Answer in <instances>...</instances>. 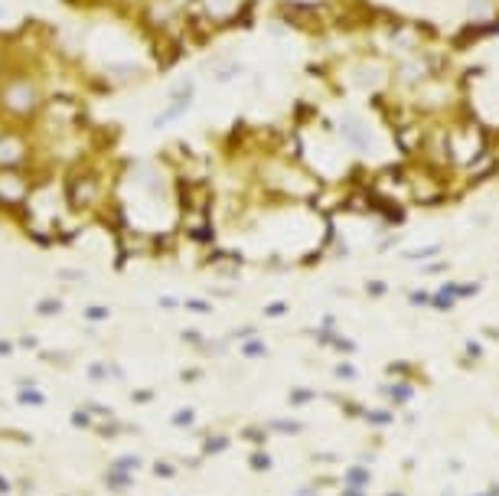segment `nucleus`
Instances as JSON below:
<instances>
[{
	"mask_svg": "<svg viewBox=\"0 0 499 496\" xmlns=\"http://www.w3.org/2000/svg\"><path fill=\"white\" fill-rule=\"evenodd\" d=\"M258 180L268 190V196L284 199V203H307V206L314 203L323 193V186H327V180H323L310 163L287 160V157H281V154H268L265 160H261Z\"/></svg>",
	"mask_w": 499,
	"mask_h": 496,
	"instance_id": "nucleus-1",
	"label": "nucleus"
},
{
	"mask_svg": "<svg viewBox=\"0 0 499 496\" xmlns=\"http://www.w3.org/2000/svg\"><path fill=\"white\" fill-rule=\"evenodd\" d=\"M496 144V134L480 114L473 111V105H463L457 114L447 118V147H450V170H463L483 157L489 147Z\"/></svg>",
	"mask_w": 499,
	"mask_h": 496,
	"instance_id": "nucleus-2",
	"label": "nucleus"
},
{
	"mask_svg": "<svg viewBox=\"0 0 499 496\" xmlns=\"http://www.w3.org/2000/svg\"><path fill=\"white\" fill-rule=\"evenodd\" d=\"M401 98H405L418 114H424V118L447 121L450 114H457L467 105L470 95H467V88L460 85V75H457V69H454V72H441V75H434V79H427L424 85H418L414 92L401 95Z\"/></svg>",
	"mask_w": 499,
	"mask_h": 496,
	"instance_id": "nucleus-3",
	"label": "nucleus"
},
{
	"mask_svg": "<svg viewBox=\"0 0 499 496\" xmlns=\"http://www.w3.org/2000/svg\"><path fill=\"white\" fill-rule=\"evenodd\" d=\"M405 173H408V186H411V206L434 209V206L457 199L454 173H447V170H434L414 157V160H405Z\"/></svg>",
	"mask_w": 499,
	"mask_h": 496,
	"instance_id": "nucleus-4",
	"label": "nucleus"
},
{
	"mask_svg": "<svg viewBox=\"0 0 499 496\" xmlns=\"http://www.w3.org/2000/svg\"><path fill=\"white\" fill-rule=\"evenodd\" d=\"M346 75H349V88H356V92L379 95L392 88V62L369 49H362L356 59H349Z\"/></svg>",
	"mask_w": 499,
	"mask_h": 496,
	"instance_id": "nucleus-5",
	"label": "nucleus"
},
{
	"mask_svg": "<svg viewBox=\"0 0 499 496\" xmlns=\"http://www.w3.org/2000/svg\"><path fill=\"white\" fill-rule=\"evenodd\" d=\"M431 121H434V118H424V114H418V111L411 108V111H405L398 121L388 124V131H392V141H395V147H398V154L405 157V160L421 157V147H424V141H427Z\"/></svg>",
	"mask_w": 499,
	"mask_h": 496,
	"instance_id": "nucleus-6",
	"label": "nucleus"
},
{
	"mask_svg": "<svg viewBox=\"0 0 499 496\" xmlns=\"http://www.w3.org/2000/svg\"><path fill=\"white\" fill-rule=\"evenodd\" d=\"M372 193L385 203H398V206H411V186H408V173L405 163H388V167L369 170L365 173Z\"/></svg>",
	"mask_w": 499,
	"mask_h": 496,
	"instance_id": "nucleus-7",
	"label": "nucleus"
},
{
	"mask_svg": "<svg viewBox=\"0 0 499 496\" xmlns=\"http://www.w3.org/2000/svg\"><path fill=\"white\" fill-rule=\"evenodd\" d=\"M336 137L343 141V147L356 157H369L376 154V131L372 124L356 111H346L343 118L336 121Z\"/></svg>",
	"mask_w": 499,
	"mask_h": 496,
	"instance_id": "nucleus-8",
	"label": "nucleus"
},
{
	"mask_svg": "<svg viewBox=\"0 0 499 496\" xmlns=\"http://www.w3.org/2000/svg\"><path fill=\"white\" fill-rule=\"evenodd\" d=\"M496 176H499V147L493 144V147H489L483 157H476L470 167H463V170H457V173H454L457 196L467 193V190H476V186H483V183H489V180H496Z\"/></svg>",
	"mask_w": 499,
	"mask_h": 496,
	"instance_id": "nucleus-9",
	"label": "nucleus"
},
{
	"mask_svg": "<svg viewBox=\"0 0 499 496\" xmlns=\"http://www.w3.org/2000/svg\"><path fill=\"white\" fill-rule=\"evenodd\" d=\"M486 39H499V13L489 20H463L450 36V52H467L473 46L486 43Z\"/></svg>",
	"mask_w": 499,
	"mask_h": 496,
	"instance_id": "nucleus-10",
	"label": "nucleus"
},
{
	"mask_svg": "<svg viewBox=\"0 0 499 496\" xmlns=\"http://www.w3.org/2000/svg\"><path fill=\"white\" fill-rule=\"evenodd\" d=\"M467 20H489L499 13V0H463Z\"/></svg>",
	"mask_w": 499,
	"mask_h": 496,
	"instance_id": "nucleus-11",
	"label": "nucleus"
},
{
	"mask_svg": "<svg viewBox=\"0 0 499 496\" xmlns=\"http://www.w3.org/2000/svg\"><path fill=\"white\" fill-rule=\"evenodd\" d=\"M441 252H444L441 242H427V245H421V248H405V252H401V258H405V261H414V265H427V261L441 258Z\"/></svg>",
	"mask_w": 499,
	"mask_h": 496,
	"instance_id": "nucleus-12",
	"label": "nucleus"
},
{
	"mask_svg": "<svg viewBox=\"0 0 499 496\" xmlns=\"http://www.w3.org/2000/svg\"><path fill=\"white\" fill-rule=\"evenodd\" d=\"M379 392H382L392 405H408L414 398V389H411L408 379H401V382H395V385H379Z\"/></svg>",
	"mask_w": 499,
	"mask_h": 496,
	"instance_id": "nucleus-13",
	"label": "nucleus"
},
{
	"mask_svg": "<svg viewBox=\"0 0 499 496\" xmlns=\"http://www.w3.org/2000/svg\"><path fill=\"white\" fill-rule=\"evenodd\" d=\"M369 480H372L369 464H356V467H349V470H346V486H352V490H365V486H369Z\"/></svg>",
	"mask_w": 499,
	"mask_h": 496,
	"instance_id": "nucleus-14",
	"label": "nucleus"
},
{
	"mask_svg": "<svg viewBox=\"0 0 499 496\" xmlns=\"http://www.w3.org/2000/svg\"><path fill=\"white\" fill-rule=\"evenodd\" d=\"M362 418H365V421H369V424H376V428H382V424H392V411H388V408H365L362 411Z\"/></svg>",
	"mask_w": 499,
	"mask_h": 496,
	"instance_id": "nucleus-15",
	"label": "nucleus"
},
{
	"mask_svg": "<svg viewBox=\"0 0 499 496\" xmlns=\"http://www.w3.org/2000/svg\"><path fill=\"white\" fill-rule=\"evenodd\" d=\"M431 307L441 310V314H450V310L457 307V297H450V294H444V291H434L431 294Z\"/></svg>",
	"mask_w": 499,
	"mask_h": 496,
	"instance_id": "nucleus-16",
	"label": "nucleus"
},
{
	"mask_svg": "<svg viewBox=\"0 0 499 496\" xmlns=\"http://www.w3.org/2000/svg\"><path fill=\"white\" fill-rule=\"evenodd\" d=\"M480 291H483L480 281H457V300H470V297H476Z\"/></svg>",
	"mask_w": 499,
	"mask_h": 496,
	"instance_id": "nucleus-17",
	"label": "nucleus"
},
{
	"mask_svg": "<svg viewBox=\"0 0 499 496\" xmlns=\"http://www.w3.org/2000/svg\"><path fill=\"white\" fill-rule=\"evenodd\" d=\"M398 242H401V229H388V235H382V238L376 242V252H379V255H385V252H392V248L398 245Z\"/></svg>",
	"mask_w": 499,
	"mask_h": 496,
	"instance_id": "nucleus-18",
	"label": "nucleus"
},
{
	"mask_svg": "<svg viewBox=\"0 0 499 496\" xmlns=\"http://www.w3.org/2000/svg\"><path fill=\"white\" fill-rule=\"evenodd\" d=\"M330 349H333V353H343V356H352V353H356V343H352V340H346V336H333V340H330Z\"/></svg>",
	"mask_w": 499,
	"mask_h": 496,
	"instance_id": "nucleus-19",
	"label": "nucleus"
},
{
	"mask_svg": "<svg viewBox=\"0 0 499 496\" xmlns=\"http://www.w3.org/2000/svg\"><path fill=\"white\" fill-rule=\"evenodd\" d=\"M333 376L343 379V382H352V379H359V369L352 366V362H336V366H333Z\"/></svg>",
	"mask_w": 499,
	"mask_h": 496,
	"instance_id": "nucleus-20",
	"label": "nucleus"
},
{
	"mask_svg": "<svg viewBox=\"0 0 499 496\" xmlns=\"http://www.w3.org/2000/svg\"><path fill=\"white\" fill-rule=\"evenodd\" d=\"M241 72H245V66H241V62H228L225 69H219V72H216V79H219V82H232V79H238Z\"/></svg>",
	"mask_w": 499,
	"mask_h": 496,
	"instance_id": "nucleus-21",
	"label": "nucleus"
},
{
	"mask_svg": "<svg viewBox=\"0 0 499 496\" xmlns=\"http://www.w3.org/2000/svg\"><path fill=\"white\" fill-rule=\"evenodd\" d=\"M365 294H369L372 300H379V297H385V294H388V284H385V281H379V278H372V281H365Z\"/></svg>",
	"mask_w": 499,
	"mask_h": 496,
	"instance_id": "nucleus-22",
	"label": "nucleus"
},
{
	"mask_svg": "<svg viewBox=\"0 0 499 496\" xmlns=\"http://www.w3.org/2000/svg\"><path fill=\"white\" fill-rule=\"evenodd\" d=\"M431 294L434 291H408V304L411 307H431Z\"/></svg>",
	"mask_w": 499,
	"mask_h": 496,
	"instance_id": "nucleus-23",
	"label": "nucleus"
},
{
	"mask_svg": "<svg viewBox=\"0 0 499 496\" xmlns=\"http://www.w3.org/2000/svg\"><path fill=\"white\" fill-rule=\"evenodd\" d=\"M314 398H317L314 389H294L290 392V405H310Z\"/></svg>",
	"mask_w": 499,
	"mask_h": 496,
	"instance_id": "nucleus-24",
	"label": "nucleus"
},
{
	"mask_svg": "<svg viewBox=\"0 0 499 496\" xmlns=\"http://www.w3.org/2000/svg\"><path fill=\"white\" fill-rule=\"evenodd\" d=\"M463 349H467V359L470 362H480L483 356H486V349H483L480 340H467V346H463Z\"/></svg>",
	"mask_w": 499,
	"mask_h": 496,
	"instance_id": "nucleus-25",
	"label": "nucleus"
},
{
	"mask_svg": "<svg viewBox=\"0 0 499 496\" xmlns=\"http://www.w3.org/2000/svg\"><path fill=\"white\" fill-rule=\"evenodd\" d=\"M271 428L281 431V434H297V431H303V424H300V421H274Z\"/></svg>",
	"mask_w": 499,
	"mask_h": 496,
	"instance_id": "nucleus-26",
	"label": "nucleus"
},
{
	"mask_svg": "<svg viewBox=\"0 0 499 496\" xmlns=\"http://www.w3.org/2000/svg\"><path fill=\"white\" fill-rule=\"evenodd\" d=\"M245 356H255V359H261V356H268V346L265 343H245Z\"/></svg>",
	"mask_w": 499,
	"mask_h": 496,
	"instance_id": "nucleus-27",
	"label": "nucleus"
},
{
	"mask_svg": "<svg viewBox=\"0 0 499 496\" xmlns=\"http://www.w3.org/2000/svg\"><path fill=\"white\" fill-rule=\"evenodd\" d=\"M447 261H427V265H424V274H444V271H447Z\"/></svg>",
	"mask_w": 499,
	"mask_h": 496,
	"instance_id": "nucleus-28",
	"label": "nucleus"
},
{
	"mask_svg": "<svg viewBox=\"0 0 499 496\" xmlns=\"http://www.w3.org/2000/svg\"><path fill=\"white\" fill-rule=\"evenodd\" d=\"M252 464H255V470H268V467H271V460H268L265 451H258V454L252 457Z\"/></svg>",
	"mask_w": 499,
	"mask_h": 496,
	"instance_id": "nucleus-29",
	"label": "nucleus"
},
{
	"mask_svg": "<svg viewBox=\"0 0 499 496\" xmlns=\"http://www.w3.org/2000/svg\"><path fill=\"white\" fill-rule=\"evenodd\" d=\"M265 314L268 317H281V314H287V304H284V300H281V304H268Z\"/></svg>",
	"mask_w": 499,
	"mask_h": 496,
	"instance_id": "nucleus-30",
	"label": "nucleus"
},
{
	"mask_svg": "<svg viewBox=\"0 0 499 496\" xmlns=\"http://www.w3.org/2000/svg\"><path fill=\"white\" fill-rule=\"evenodd\" d=\"M343 496H365V493H362V490H352V486H346Z\"/></svg>",
	"mask_w": 499,
	"mask_h": 496,
	"instance_id": "nucleus-31",
	"label": "nucleus"
},
{
	"mask_svg": "<svg viewBox=\"0 0 499 496\" xmlns=\"http://www.w3.org/2000/svg\"><path fill=\"white\" fill-rule=\"evenodd\" d=\"M489 493H493V496H499V483H489Z\"/></svg>",
	"mask_w": 499,
	"mask_h": 496,
	"instance_id": "nucleus-32",
	"label": "nucleus"
},
{
	"mask_svg": "<svg viewBox=\"0 0 499 496\" xmlns=\"http://www.w3.org/2000/svg\"><path fill=\"white\" fill-rule=\"evenodd\" d=\"M382 496H405V493H398V490H388V493H382Z\"/></svg>",
	"mask_w": 499,
	"mask_h": 496,
	"instance_id": "nucleus-33",
	"label": "nucleus"
},
{
	"mask_svg": "<svg viewBox=\"0 0 499 496\" xmlns=\"http://www.w3.org/2000/svg\"><path fill=\"white\" fill-rule=\"evenodd\" d=\"M476 496H493V493H489V490H486V493H476Z\"/></svg>",
	"mask_w": 499,
	"mask_h": 496,
	"instance_id": "nucleus-34",
	"label": "nucleus"
}]
</instances>
